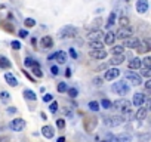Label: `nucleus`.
I'll return each mask as SVG.
<instances>
[{
	"label": "nucleus",
	"instance_id": "obj_1",
	"mask_svg": "<svg viewBox=\"0 0 151 142\" xmlns=\"http://www.w3.org/2000/svg\"><path fill=\"white\" fill-rule=\"evenodd\" d=\"M77 33H79V30L76 28V27H73V25H65V27L61 28L59 37H61V39H73V37L77 36Z\"/></svg>",
	"mask_w": 151,
	"mask_h": 142
},
{
	"label": "nucleus",
	"instance_id": "obj_2",
	"mask_svg": "<svg viewBox=\"0 0 151 142\" xmlns=\"http://www.w3.org/2000/svg\"><path fill=\"white\" fill-rule=\"evenodd\" d=\"M111 90H113V92H116L117 95H122V96H123V95H127V93H129V86H127V83H126V82L119 80V82L113 83Z\"/></svg>",
	"mask_w": 151,
	"mask_h": 142
},
{
	"label": "nucleus",
	"instance_id": "obj_3",
	"mask_svg": "<svg viewBox=\"0 0 151 142\" xmlns=\"http://www.w3.org/2000/svg\"><path fill=\"white\" fill-rule=\"evenodd\" d=\"M124 77H126V80H127L129 83H132L133 86H139V85H142V77H141V74L135 73V71H126Z\"/></svg>",
	"mask_w": 151,
	"mask_h": 142
},
{
	"label": "nucleus",
	"instance_id": "obj_4",
	"mask_svg": "<svg viewBox=\"0 0 151 142\" xmlns=\"http://www.w3.org/2000/svg\"><path fill=\"white\" fill-rule=\"evenodd\" d=\"M113 107H114L116 110H119V111L126 113V111L130 110V101H127L126 98H120V99H116V101L113 102Z\"/></svg>",
	"mask_w": 151,
	"mask_h": 142
},
{
	"label": "nucleus",
	"instance_id": "obj_5",
	"mask_svg": "<svg viewBox=\"0 0 151 142\" xmlns=\"http://www.w3.org/2000/svg\"><path fill=\"white\" fill-rule=\"evenodd\" d=\"M104 123L110 127H116V126H120L122 123H124V118L122 115H107V117H104Z\"/></svg>",
	"mask_w": 151,
	"mask_h": 142
},
{
	"label": "nucleus",
	"instance_id": "obj_6",
	"mask_svg": "<svg viewBox=\"0 0 151 142\" xmlns=\"http://www.w3.org/2000/svg\"><path fill=\"white\" fill-rule=\"evenodd\" d=\"M25 127V120L24 118H14L9 121V129L14 132H21Z\"/></svg>",
	"mask_w": 151,
	"mask_h": 142
},
{
	"label": "nucleus",
	"instance_id": "obj_7",
	"mask_svg": "<svg viewBox=\"0 0 151 142\" xmlns=\"http://www.w3.org/2000/svg\"><path fill=\"white\" fill-rule=\"evenodd\" d=\"M141 40L138 39V37H133V36H130V37H127V39H124V44H123V47H129V49H138L139 46H141Z\"/></svg>",
	"mask_w": 151,
	"mask_h": 142
},
{
	"label": "nucleus",
	"instance_id": "obj_8",
	"mask_svg": "<svg viewBox=\"0 0 151 142\" xmlns=\"http://www.w3.org/2000/svg\"><path fill=\"white\" fill-rule=\"evenodd\" d=\"M107 50L105 49H91V52H89V56L92 58V59H105L107 58Z\"/></svg>",
	"mask_w": 151,
	"mask_h": 142
},
{
	"label": "nucleus",
	"instance_id": "obj_9",
	"mask_svg": "<svg viewBox=\"0 0 151 142\" xmlns=\"http://www.w3.org/2000/svg\"><path fill=\"white\" fill-rule=\"evenodd\" d=\"M119 76H120V70H119L117 67H114V68H110V70H107V71H105L104 79H105V80H108V82H111V80H116Z\"/></svg>",
	"mask_w": 151,
	"mask_h": 142
},
{
	"label": "nucleus",
	"instance_id": "obj_10",
	"mask_svg": "<svg viewBox=\"0 0 151 142\" xmlns=\"http://www.w3.org/2000/svg\"><path fill=\"white\" fill-rule=\"evenodd\" d=\"M114 34H116V39H122V40H124V39H127V37L132 36V30H130L129 27H120Z\"/></svg>",
	"mask_w": 151,
	"mask_h": 142
},
{
	"label": "nucleus",
	"instance_id": "obj_11",
	"mask_svg": "<svg viewBox=\"0 0 151 142\" xmlns=\"http://www.w3.org/2000/svg\"><path fill=\"white\" fill-rule=\"evenodd\" d=\"M144 101H145V95L144 93H141V92H136L135 95H133V99H132V104L135 105V107H142L144 105Z\"/></svg>",
	"mask_w": 151,
	"mask_h": 142
},
{
	"label": "nucleus",
	"instance_id": "obj_12",
	"mask_svg": "<svg viewBox=\"0 0 151 142\" xmlns=\"http://www.w3.org/2000/svg\"><path fill=\"white\" fill-rule=\"evenodd\" d=\"M53 59H56L58 64H65V61L68 59V55L64 50H58V52L53 53Z\"/></svg>",
	"mask_w": 151,
	"mask_h": 142
},
{
	"label": "nucleus",
	"instance_id": "obj_13",
	"mask_svg": "<svg viewBox=\"0 0 151 142\" xmlns=\"http://www.w3.org/2000/svg\"><path fill=\"white\" fill-rule=\"evenodd\" d=\"M147 11H148V0H138L136 2V12L145 14Z\"/></svg>",
	"mask_w": 151,
	"mask_h": 142
},
{
	"label": "nucleus",
	"instance_id": "obj_14",
	"mask_svg": "<svg viewBox=\"0 0 151 142\" xmlns=\"http://www.w3.org/2000/svg\"><path fill=\"white\" fill-rule=\"evenodd\" d=\"M101 37H104V31L102 30H92L88 33V39L89 40H99Z\"/></svg>",
	"mask_w": 151,
	"mask_h": 142
},
{
	"label": "nucleus",
	"instance_id": "obj_15",
	"mask_svg": "<svg viewBox=\"0 0 151 142\" xmlns=\"http://www.w3.org/2000/svg\"><path fill=\"white\" fill-rule=\"evenodd\" d=\"M42 135L46 138V139H52L53 135H55V130L52 126H43L42 127Z\"/></svg>",
	"mask_w": 151,
	"mask_h": 142
},
{
	"label": "nucleus",
	"instance_id": "obj_16",
	"mask_svg": "<svg viewBox=\"0 0 151 142\" xmlns=\"http://www.w3.org/2000/svg\"><path fill=\"white\" fill-rule=\"evenodd\" d=\"M40 46H42L43 49H50V47L53 46V40H52V37H50V36H45V37L40 40Z\"/></svg>",
	"mask_w": 151,
	"mask_h": 142
},
{
	"label": "nucleus",
	"instance_id": "obj_17",
	"mask_svg": "<svg viewBox=\"0 0 151 142\" xmlns=\"http://www.w3.org/2000/svg\"><path fill=\"white\" fill-rule=\"evenodd\" d=\"M127 67H129L130 70H139V68L142 67V59H139V58H133V59L129 61Z\"/></svg>",
	"mask_w": 151,
	"mask_h": 142
},
{
	"label": "nucleus",
	"instance_id": "obj_18",
	"mask_svg": "<svg viewBox=\"0 0 151 142\" xmlns=\"http://www.w3.org/2000/svg\"><path fill=\"white\" fill-rule=\"evenodd\" d=\"M5 80H6L8 85L12 86V87H17V86H18V80L15 79V76H14L12 73H6V74H5Z\"/></svg>",
	"mask_w": 151,
	"mask_h": 142
},
{
	"label": "nucleus",
	"instance_id": "obj_19",
	"mask_svg": "<svg viewBox=\"0 0 151 142\" xmlns=\"http://www.w3.org/2000/svg\"><path fill=\"white\" fill-rule=\"evenodd\" d=\"M104 42H105V44H114V42H116V34H114L113 31H108L107 34H104Z\"/></svg>",
	"mask_w": 151,
	"mask_h": 142
},
{
	"label": "nucleus",
	"instance_id": "obj_20",
	"mask_svg": "<svg viewBox=\"0 0 151 142\" xmlns=\"http://www.w3.org/2000/svg\"><path fill=\"white\" fill-rule=\"evenodd\" d=\"M124 62V55L123 53H119V55H113V59L110 61V64L113 65H120Z\"/></svg>",
	"mask_w": 151,
	"mask_h": 142
},
{
	"label": "nucleus",
	"instance_id": "obj_21",
	"mask_svg": "<svg viewBox=\"0 0 151 142\" xmlns=\"http://www.w3.org/2000/svg\"><path fill=\"white\" fill-rule=\"evenodd\" d=\"M31 71H33V74L36 76V77H43V73H42V70H40V65H39V62H33V65H31Z\"/></svg>",
	"mask_w": 151,
	"mask_h": 142
},
{
	"label": "nucleus",
	"instance_id": "obj_22",
	"mask_svg": "<svg viewBox=\"0 0 151 142\" xmlns=\"http://www.w3.org/2000/svg\"><path fill=\"white\" fill-rule=\"evenodd\" d=\"M147 114H148V108L147 107H139L138 111H136V118L138 120H144L147 117Z\"/></svg>",
	"mask_w": 151,
	"mask_h": 142
},
{
	"label": "nucleus",
	"instance_id": "obj_23",
	"mask_svg": "<svg viewBox=\"0 0 151 142\" xmlns=\"http://www.w3.org/2000/svg\"><path fill=\"white\" fill-rule=\"evenodd\" d=\"M111 142H130V136L129 135H119V136H113Z\"/></svg>",
	"mask_w": 151,
	"mask_h": 142
},
{
	"label": "nucleus",
	"instance_id": "obj_24",
	"mask_svg": "<svg viewBox=\"0 0 151 142\" xmlns=\"http://www.w3.org/2000/svg\"><path fill=\"white\" fill-rule=\"evenodd\" d=\"M89 47L92 49H104V44L101 40H89Z\"/></svg>",
	"mask_w": 151,
	"mask_h": 142
},
{
	"label": "nucleus",
	"instance_id": "obj_25",
	"mask_svg": "<svg viewBox=\"0 0 151 142\" xmlns=\"http://www.w3.org/2000/svg\"><path fill=\"white\" fill-rule=\"evenodd\" d=\"M11 61L5 56H0V68H11Z\"/></svg>",
	"mask_w": 151,
	"mask_h": 142
},
{
	"label": "nucleus",
	"instance_id": "obj_26",
	"mask_svg": "<svg viewBox=\"0 0 151 142\" xmlns=\"http://www.w3.org/2000/svg\"><path fill=\"white\" fill-rule=\"evenodd\" d=\"M24 96H25L27 99H30V101H36V99H37V96H36V93H34L33 90H30V89H27V90H24Z\"/></svg>",
	"mask_w": 151,
	"mask_h": 142
},
{
	"label": "nucleus",
	"instance_id": "obj_27",
	"mask_svg": "<svg viewBox=\"0 0 151 142\" xmlns=\"http://www.w3.org/2000/svg\"><path fill=\"white\" fill-rule=\"evenodd\" d=\"M0 101H2L3 104H8L9 101H11V95L8 93V92H0Z\"/></svg>",
	"mask_w": 151,
	"mask_h": 142
},
{
	"label": "nucleus",
	"instance_id": "obj_28",
	"mask_svg": "<svg viewBox=\"0 0 151 142\" xmlns=\"http://www.w3.org/2000/svg\"><path fill=\"white\" fill-rule=\"evenodd\" d=\"M114 22H116V12H111L108 16V21H107V27H113Z\"/></svg>",
	"mask_w": 151,
	"mask_h": 142
},
{
	"label": "nucleus",
	"instance_id": "obj_29",
	"mask_svg": "<svg viewBox=\"0 0 151 142\" xmlns=\"http://www.w3.org/2000/svg\"><path fill=\"white\" fill-rule=\"evenodd\" d=\"M113 55H119V53H123V46H120V44H116L114 47H111V50H110Z\"/></svg>",
	"mask_w": 151,
	"mask_h": 142
},
{
	"label": "nucleus",
	"instance_id": "obj_30",
	"mask_svg": "<svg viewBox=\"0 0 151 142\" xmlns=\"http://www.w3.org/2000/svg\"><path fill=\"white\" fill-rule=\"evenodd\" d=\"M119 24H120V27H129V18L127 16H120Z\"/></svg>",
	"mask_w": 151,
	"mask_h": 142
},
{
	"label": "nucleus",
	"instance_id": "obj_31",
	"mask_svg": "<svg viewBox=\"0 0 151 142\" xmlns=\"http://www.w3.org/2000/svg\"><path fill=\"white\" fill-rule=\"evenodd\" d=\"M24 25H25L27 28H31V27H34V25H36V21H34L33 18H25Z\"/></svg>",
	"mask_w": 151,
	"mask_h": 142
},
{
	"label": "nucleus",
	"instance_id": "obj_32",
	"mask_svg": "<svg viewBox=\"0 0 151 142\" xmlns=\"http://www.w3.org/2000/svg\"><path fill=\"white\" fill-rule=\"evenodd\" d=\"M99 104L96 102V101H91L89 102V110H92V111H99Z\"/></svg>",
	"mask_w": 151,
	"mask_h": 142
},
{
	"label": "nucleus",
	"instance_id": "obj_33",
	"mask_svg": "<svg viewBox=\"0 0 151 142\" xmlns=\"http://www.w3.org/2000/svg\"><path fill=\"white\" fill-rule=\"evenodd\" d=\"M101 107H104L105 110H108V108L113 107V102H111L110 99H102V101H101Z\"/></svg>",
	"mask_w": 151,
	"mask_h": 142
},
{
	"label": "nucleus",
	"instance_id": "obj_34",
	"mask_svg": "<svg viewBox=\"0 0 151 142\" xmlns=\"http://www.w3.org/2000/svg\"><path fill=\"white\" fill-rule=\"evenodd\" d=\"M142 67H145V68H151V58H150V56H145V58H144V61H142Z\"/></svg>",
	"mask_w": 151,
	"mask_h": 142
},
{
	"label": "nucleus",
	"instance_id": "obj_35",
	"mask_svg": "<svg viewBox=\"0 0 151 142\" xmlns=\"http://www.w3.org/2000/svg\"><path fill=\"white\" fill-rule=\"evenodd\" d=\"M139 70H141V76H144V77H150V76H151V73H150V68H145V67L142 68V67H141Z\"/></svg>",
	"mask_w": 151,
	"mask_h": 142
},
{
	"label": "nucleus",
	"instance_id": "obj_36",
	"mask_svg": "<svg viewBox=\"0 0 151 142\" xmlns=\"http://www.w3.org/2000/svg\"><path fill=\"white\" fill-rule=\"evenodd\" d=\"M67 92H68V95H70V98H76L79 95V92H77V89H74V87H71V89H67Z\"/></svg>",
	"mask_w": 151,
	"mask_h": 142
},
{
	"label": "nucleus",
	"instance_id": "obj_37",
	"mask_svg": "<svg viewBox=\"0 0 151 142\" xmlns=\"http://www.w3.org/2000/svg\"><path fill=\"white\" fill-rule=\"evenodd\" d=\"M49 110H50V113H56L58 111V102L56 101H53V102H50V105H49Z\"/></svg>",
	"mask_w": 151,
	"mask_h": 142
},
{
	"label": "nucleus",
	"instance_id": "obj_38",
	"mask_svg": "<svg viewBox=\"0 0 151 142\" xmlns=\"http://www.w3.org/2000/svg\"><path fill=\"white\" fill-rule=\"evenodd\" d=\"M67 89H68V87H67V83H59V85H58V92H59V93L67 92Z\"/></svg>",
	"mask_w": 151,
	"mask_h": 142
},
{
	"label": "nucleus",
	"instance_id": "obj_39",
	"mask_svg": "<svg viewBox=\"0 0 151 142\" xmlns=\"http://www.w3.org/2000/svg\"><path fill=\"white\" fill-rule=\"evenodd\" d=\"M11 46H12L14 50H19V49H21V43H19L18 40H14V42L11 43Z\"/></svg>",
	"mask_w": 151,
	"mask_h": 142
},
{
	"label": "nucleus",
	"instance_id": "obj_40",
	"mask_svg": "<svg viewBox=\"0 0 151 142\" xmlns=\"http://www.w3.org/2000/svg\"><path fill=\"white\" fill-rule=\"evenodd\" d=\"M52 98H53V96H52L50 93H46V95H43V102H50Z\"/></svg>",
	"mask_w": 151,
	"mask_h": 142
},
{
	"label": "nucleus",
	"instance_id": "obj_41",
	"mask_svg": "<svg viewBox=\"0 0 151 142\" xmlns=\"http://www.w3.org/2000/svg\"><path fill=\"white\" fill-rule=\"evenodd\" d=\"M56 126H58L59 129H64V127H65V121H64L62 118H59V120H56Z\"/></svg>",
	"mask_w": 151,
	"mask_h": 142
},
{
	"label": "nucleus",
	"instance_id": "obj_42",
	"mask_svg": "<svg viewBox=\"0 0 151 142\" xmlns=\"http://www.w3.org/2000/svg\"><path fill=\"white\" fill-rule=\"evenodd\" d=\"M33 62H34V61H33L31 58H25V61H24L25 67H31V65H33Z\"/></svg>",
	"mask_w": 151,
	"mask_h": 142
},
{
	"label": "nucleus",
	"instance_id": "obj_43",
	"mask_svg": "<svg viewBox=\"0 0 151 142\" xmlns=\"http://www.w3.org/2000/svg\"><path fill=\"white\" fill-rule=\"evenodd\" d=\"M50 71H52V74H53V76H58V74H59V68H58V67H52Z\"/></svg>",
	"mask_w": 151,
	"mask_h": 142
},
{
	"label": "nucleus",
	"instance_id": "obj_44",
	"mask_svg": "<svg viewBox=\"0 0 151 142\" xmlns=\"http://www.w3.org/2000/svg\"><path fill=\"white\" fill-rule=\"evenodd\" d=\"M27 36H28L27 30H19V37H21V39H25Z\"/></svg>",
	"mask_w": 151,
	"mask_h": 142
},
{
	"label": "nucleus",
	"instance_id": "obj_45",
	"mask_svg": "<svg viewBox=\"0 0 151 142\" xmlns=\"http://www.w3.org/2000/svg\"><path fill=\"white\" fill-rule=\"evenodd\" d=\"M68 53H70V56H71V58H74V59L77 58V53H76V50H74V49H70V50H68Z\"/></svg>",
	"mask_w": 151,
	"mask_h": 142
},
{
	"label": "nucleus",
	"instance_id": "obj_46",
	"mask_svg": "<svg viewBox=\"0 0 151 142\" xmlns=\"http://www.w3.org/2000/svg\"><path fill=\"white\" fill-rule=\"evenodd\" d=\"M65 77H68V79L71 77V70H70V68H67V70H65Z\"/></svg>",
	"mask_w": 151,
	"mask_h": 142
},
{
	"label": "nucleus",
	"instance_id": "obj_47",
	"mask_svg": "<svg viewBox=\"0 0 151 142\" xmlns=\"http://www.w3.org/2000/svg\"><path fill=\"white\" fill-rule=\"evenodd\" d=\"M145 87H147V89L151 87V80H147V82H145Z\"/></svg>",
	"mask_w": 151,
	"mask_h": 142
},
{
	"label": "nucleus",
	"instance_id": "obj_48",
	"mask_svg": "<svg viewBox=\"0 0 151 142\" xmlns=\"http://www.w3.org/2000/svg\"><path fill=\"white\" fill-rule=\"evenodd\" d=\"M93 82H95V85H96V86H99V85H101V82H102V80H101V79H95V80H93Z\"/></svg>",
	"mask_w": 151,
	"mask_h": 142
},
{
	"label": "nucleus",
	"instance_id": "obj_49",
	"mask_svg": "<svg viewBox=\"0 0 151 142\" xmlns=\"http://www.w3.org/2000/svg\"><path fill=\"white\" fill-rule=\"evenodd\" d=\"M8 113H17V108H8Z\"/></svg>",
	"mask_w": 151,
	"mask_h": 142
},
{
	"label": "nucleus",
	"instance_id": "obj_50",
	"mask_svg": "<svg viewBox=\"0 0 151 142\" xmlns=\"http://www.w3.org/2000/svg\"><path fill=\"white\" fill-rule=\"evenodd\" d=\"M56 142H65V138L64 136H61V138H58V141Z\"/></svg>",
	"mask_w": 151,
	"mask_h": 142
},
{
	"label": "nucleus",
	"instance_id": "obj_51",
	"mask_svg": "<svg viewBox=\"0 0 151 142\" xmlns=\"http://www.w3.org/2000/svg\"><path fill=\"white\" fill-rule=\"evenodd\" d=\"M36 43H37V40H36V39H34V37H33V39H31V44H33V46H34V44H36Z\"/></svg>",
	"mask_w": 151,
	"mask_h": 142
},
{
	"label": "nucleus",
	"instance_id": "obj_52",
	"mask_svg": "<svg viewBox=\"0 0 151 142\" xmlns=\"http://www.w3.org/2000/svg\"><path fill=\"white\" fill-rule=\"evenodd\" d=\"M102 142H105V141H102Z\"/></svg>",
	"mask_w": 151,
	"mask_h": 142
}]
</instances>
